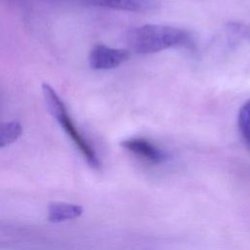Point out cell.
I'll return each instance as SVG.
<instances>
[{
	"label": "cell",
	"instance_id": "1",
	"mask_svg": "<svg viewBox=\"0 0 250 250\" xmlns=\"http://www.w3.org/2000/svg\"><path fill=\"white\" fill-rule=\"evenodd\" d=\"M129 49L139 55L154 54L176 47H191L192 40L186 30L164 24H144L126 34Z\"/></svg>",
	"mask_w": 250,
	"mask_h": 250
},
{
	"label": "cell",
	"instance_id": "2",
	"mask_svg": "<svg viewBox=\"0 0 250 250\" xmlns=\"http://www.w3.org/2000/svg\"><path fill=\"white\" fill-rule=\"evenodd\" d=\"M42 91L47 108L51 115L57 120L62 129L72 141L89 166L94 169H99L101 162L96 153V150L75 125L63 101L54 90V88L47 83L42 85Z\"/></svg>",
	"mask_w": 250,
	"mask_h": 250
},
{
	"label": "cell",
	"instance_id": "3",
	"mask_svg": "<svg viewBox=\"0 0 250 250\" xmlns=\"http://www.w3.org/2000/svg\"><path fill=\"white\" fill-rule=\"evenodd\" d=\"M130 53L126 49L107 47L103 44L95 45L89 55V63L97 70L115 68L129 59Z\"/></svg>",
	"mask_w": 250,
	"mask_h": 250
},
{
	"label": "cell",
	"instance_id": "4",
	"mask_svg": "<svg viewBox=\"0 0 250 250\" xmlns=\"http://www.w3.org/2000/svg\"><path fill=\"white\" fill-rule=\"evenodd\" d=\"M120 145L132 154L151 164H160L168 159V154L165 150L144 138L126 139Z\"/></svg>",
	"mask_w": 250,
	"mask_h": 250
},
{
	"label": "cell",
	"instance_id": "5",
	"mask_svg": "<svg viewBox=\"0 0 250 250\" xmlns=\"http://www.w3.org/2000/svg\"><path fill=\"white\" fill-rule=\"evenodd\" d=\"M88 3L120 11L145 13L158 8V0H86Z\"/></svg>",
	"mask_w": 250,
	"mask_h": 250
},
{
	"label": "cell",
	"instance_id": "6",
	"mask_svg": "<svg viewBox=\"0 0 250 250\" xmlns=\"http://www.w3.org/2000/svg\"><path fill=\"white\" fill-rule=\"evenodd\" d=\"M83 213V208L80 205L53 202L48 206V220L52 223H62L79 218Z\"/></svg>",
	"mask_w": 250,
	"mask_h": 250
},
{
	"label": "cell",
	"instance_id": "7",
	"mask_svg": "<svg viewBox=\"0 0 250 250\" xmlns=\"http://www.w3.org/2000/svg\"><path fill=\"white\" fill-rule=\"evenodd\" d=\"M22 133V127L18 121H9L0 124V148L16 142Z\"/></svg>",
	"mask_w": 250,
	"mask_h": 250
},
{
	"label": "cell",
	"instance_id": "8",
	"mask_svg": "<svg viewBox=\"0 0 250 250\" xmlns=\"http://www.w3.org/2000/svg\"><path fill=\"white\" fill-rule=\"evenodd\" d=\"M237 123L241 136L250 147V100L247 101L239 109Z\"/></svg>",
	"mask_w": 250,
	"mask_h": 250
},
{
	"label": "cell",
	"instance_id": "9",
	"mask_svg": "<svg viewBox=\"0 0 250 250\" xmlns=\"http://www.w3.org/2000/svg\"><path fill=\"white\" fill-rule=\"evenodd\" d=\"M242 31H243V34H244V35L249 39V41H250V25H248V26H246V27H243Z\"/></svg>",
	"mask_w": 250,
	"mask_h": 250
}]
</instances>
